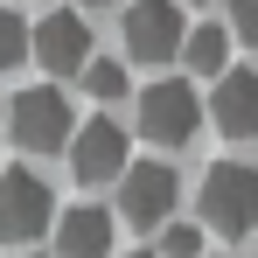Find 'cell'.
<instances>
[{"mask_svg":"<svg viewBox=\"0 0 258 258\" xmlns=\"http://www.w3.org/2000/svg\"><path fill=\"white\" fill-rule=\"evenodd\" d=\"M56 258H112V210L77 203L56 216Z\"/></svg>","mask_w":258,"mask_h":258,"instance_id":"30bf717a","label":"cell"},{"mask_svg":"<svg viewBox=\"0 0 258 258\" xmlns=\"http://www.w3.org/2000/svg\"><path fill=\"white\" fill-rule=\"evenodd\" d=\"M84 84L98 91V98H119V91H126V63H112V56H91V63H84Z\"/></svg>","mask_w":258,"mask_h":258,"instance_id":"4fadbf2b","label":"cell"},{"mask_svg":"<svg viewBox=\"0 0 258 258\" xmlns=\"http://www.w3.org/2000/svg\"><path fill=\"white\" fill-rule=\"evenodd\" d=\"M126 258H154V251H126Z\"/></svg>","mask_w":258,"mask_h":258,"instance_id":"ac0fdd59","label":"cell"},{"mask_svg":"<svg viewBox=\"0 0 258 258\" xmlns=\"http://www.w3.org/2000/svg\"><path fill=\"white\" fill-rule=\"evenodd\" d=\"M174 196H181V181H174L168 161H133L119 174V216H126L133 230H168Z\"/></svg>","mask_w":258,"mask_h":258,"instance_id":"5b68a950","label":"cell"},{"mask_svg":"<svg viewBox=\"0 0 258 258\" xmlns=\"http://www.w3.org/2000/svg\"><path fill=\"white\" fill-rule=\"evenodd\" d=\"M28 49H35V28L14 14V7H0V70H14V63H28Z\"/></svg>","mask_w":258,"mask_h":258,"instance_id":"7c38bea8","label":"cell"},{"mask_svg":"<svg viewBox=\"0 0 258 258\" xmlns=\"http://www.w3.org/2000/svg\"><path fill=\"white\" fill-rule=\"evenodd\" d=\"M0 140H7V98H0Z\"/></svg>","mask_w":258,"mask_h":258,"instance_id":"2e32d148","label":"cell"},{"mask_svg":"<svg viewBox=\"0 0 258 258\" xmlns=\"http://www.w3.org/2000/svg\"><path fill=\"white\" fill-rule=\"evenodd\" d=\"M84 7H112V0H84Z\"/></svg>","mask_w":258,"mask_h":258,"instance_id":"e0dca14e","label":"cell"},{"mask_svg":"<svg viewBox=\"0 0 258 258\" xmlns=\"http://www.w3.org/2000/svg\"><path fill=\"white\" fill-rule=\"evenodd\" d=\"M230 21H237L244 42H258V0H230Z\"/></svg>","mask_w":258,"mask_h":258,"instance_id":"9a60e30c","label":"cell"},{"mask_svg":"<svg viewBox=\"0 0 258 258\" xmlns=\"http://www.w3.org/2000/svg\"><path fill=\"white\" fill-rule=\"evenodd\" d=\"M133 161H126V126H112V119H91V126H77V140H70V174L84 181V188H98V181H119Z\"/></svg>","mask_w":258,"mask_h":258,"instance_id":"52a82bcc","label":"cell"},{"mask_svg":"<svg viewBox=\"0 0 258 258\" xmlns=\"http://www.w3.org/2000/svg\"><path fill=\"white\" fill-rule=\"evenodd\" d=\"M188 28H181V0H133L126 7V49L140 63H168L181 56Z\"/></svg>","mask_w":258,"mask_h":258,"instance_id":"8992f818","label":"cell"},{"mask_svg":"<svg viewBox=\"0 0 258 258\" xmlns=\"http://www.w3.org/2000/svg\"><path fill=\"white\" fill-rule=\"evenodd\" d=\"M181 63H188L196 77H223V70H230V35H223L216 21L188 28V42H181Z\"/></svg>","mask_w":258,"mask_h":258,"instance_id":"8fae6325","label":"cell"},{"mask_svg":"<svg viewBox=\"0 0 258 258\" xmlns=\"http://www.w3.org/2000/svg\"><path fill=\"white\" fill-rule=\"evenodd\" d=\"M7 140L21 147V154H56V147H70L77 140V119H70V98L56 84H28L7 98Z\"/></svg>","mask_w":258,"mask_h":258,"instance_id":"6da1fadb","label":"cell"},{"mask_svg":"<svg viewBox=\"0 0 258 258\" xmlns=\"http://www.w3.org/2000/svg\"><path fill=\"white\" fill-rule=\"evenodd\" d=\"M210 119L223 140H258V70H223L216 77Z\"/></svg>","mask_w":258,"mask_h":258,"instance_id":"9c48e42d","label":"cell"},{"mask_svg":"<svg viewBox=\"0 0 258 258\" xmlns=\"http://www.w3.org/2000/svg\"><path fill=\"white\" fill-rule=\"evenodd\" d=\"M203 126V98L188 77H161V84L140 91V133L147 140H161V147H188Z\"/></svg>","mask_w":258,"mask_h":258,"instance_id":"277c9868","label":"cell"},{"mask_svg":"<svg viewBox=\"0 0 258 258\" xmlns=\"http://www.w3.org/2000/svg\"><path fill=\"white\" fill-rule=\"evenodd\" d=\"M203 223L223 230V237H251L258 230V168L216 161L203 174Z\"/></svg>","mask_w":258,"mask_h":258,"instance_id":"7a4b0ae2","label":"cell"},{"mask_svg":"<svg viewBox=\"0 0 258 258\" xmlns=\"http://www.w3.org/2000/svg\"><path fill=\"white\" fill-rule=\"evenodd\" d=\"M42 230H56V196L35 168H7L0 174V237L7 244H35Z\"/></svg>","mask_w":258,"mask_h":258,"instance_id":"3957f363","label":"cell"},{"mask_svg":"<svg viewBox=\"0 0 258 258\" xmlns=\"http://www.w3.org/2000/svg\"><path fill=\"white\" fill-rule=\"evenodd\" d=\"M154 258H203V230H196V223H168Z\"/></svg>","mask_w":258,"mask_h":258,"instance_id":"5bb4252c","label":"cell"},{"mask_svg":"<svg viewBox=\"0 0 258 258\" xmlns=\"http://www.w3.org/2000/svg\"><path fill=\"white\" fill-rule=\"evenodd\" d=\"M35 63H42L49 77H77L91 63V21L84 14H49V21H35V49H28Z\"/></svg>","mask_w":258,"mask_h":258,"instance_id":"ba28073f","label":"cell"},{"mask_svg":"<svg viewBox=\"0 0 258 258\" xmlns=\"http://www.w3.org/2000/svg\"><path fill=\"white\" fill-rule=\"evenodd\" d=\"M196 7H210V0H196Z\"/></svg>","mask_w":258,"mask_h":258,"instance_id":"d6986e66","label":"cell"}]
</instances>
